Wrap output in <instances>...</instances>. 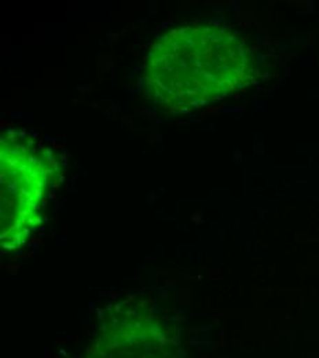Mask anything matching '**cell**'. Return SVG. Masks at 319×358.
<instances>
[{
	"mask_svg": "<svg viewBox=\"0 0 319 358\" xmlns=\"http://www.w3.org/2000/svg\"><path fill=\"white\" fill-rule=\"evenodd\" d=\"M59 174L58 159L35 138L8 130L0 142V245L24 247L43 220L51 183Z\"/></svg>",
	"mask_w": 319,
	"mask_h": 358,
	"instance_id": "2",
	"label": "cell"
},
{
	"mask_svg": "<svg viewBox=\"0 0 319 358\" xmlns=\"http://www.w3.org/2000/svg\"><path fill=\"white\" fill-rule=\"evenodd\" d=\"M83 358H181L179 342L157 317L124 309L99 328Z\"/></svg>",
	"mask_w": 319,
	"mask_h": 358,
	"instance_id": "3",
	"label": "cell"
},
{
	"mask_svg": "<svg viewBox=\"0 0 319 358\" xmlns=\"http://www.w3.org/2000/svg\"><path fill=\"white\" fill-rule=\"evenodd\" d=\"M255 73L253 57L237 35L214 24H191L154 42L143 79L161 106L187 113L246 87Z\"/></svg>",
	"mask_w": 319,
	"mask_h": 358,
	"instance_id": "1",
	"label": "cell"
}]
</instances>
